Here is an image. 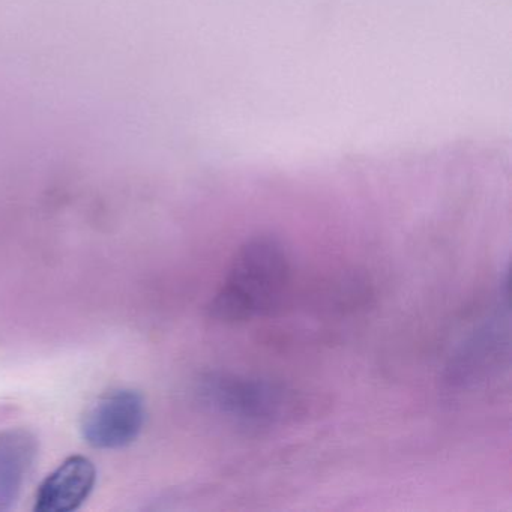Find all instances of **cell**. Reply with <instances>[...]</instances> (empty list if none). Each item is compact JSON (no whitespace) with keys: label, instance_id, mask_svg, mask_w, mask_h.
<instances>
[{"label":"cell","instance_id":"1","mask_svg":"<svg viewBox=\"0 0 512 512\" xmlns=\"http://www.w3.org/2000/svg\"><path fill=\"white\" fill-rule=\"evenodd\" d=\"M289 281L286 248L271 236H257L239 248L209 313L227 325L250 322L277 307Z\"/></svg>","mask_w":512,"mask_h":512},{"label":"cell","instance_id":"2","mask_svg":"<svg viewBox=\"0 0 512 512\" xmlns=\"http://www.w3.org/2000/svg\"><path fill=\"white\" fill-rule=\"evenodd\" d=\"M199 394L209 409L245 427L287 424L305 410L302 395L286 383L244 374H208L200 380Z\"/></svg>","mask_w":512,"mask_h":512},{"label":"cell","instance_id":"3","mask_svg":"<svg viewBox=\"0 0 512 512\" xmlns=\"http://www.w3.org/2000/svg\"><path fill=\"white\" fill-rule=\"evenodd\" d=\"M503 353H509L508 272L500 284L493 310L458 350L452 362V379L461 385L479 382L502 364Z\"/></svg>","mask_w":512,"mask_h":512},{"label":"cell","instance_id":"4","mask_svg":"<svg viewBox=\"0 0 512 512\" xmlns=\"http://www.w3.org/2000/svg\"><path fill=\"white\" fill-rule=\"evenodd\" d=\"M145 421L143 395L134 389H115L89 407L80 430L92 448L121 449L136 442Z\"/></svg>","mask_w":512,"mask_h":512},{"label":"cell","instance_id":"5","mask_svg":"<svg viewBox=\"0 0 512 512\" xmlns=\"http://www.w3.org/2000/svg\"><path fill=\"white\" fill-rule=\"evenodd\" d=\"M95 484L97 467L94 461L85 455H73L41 482L35 499V511H76L91 496Z\"/></svg>","mask_w":512,"mask_h":512},{"label":"cell","instance_id":"6","mask_svg":"<svg viewBox=\"0 0 512 512\" xmlns=\"http://www.w3.org/2000/svg\"><path fill=\"white\" fill-rule=\"evenodd\" d=\"M38 454L34 434L22 428L0 433V506L16 502Z\"/></svg>","mask_w":512,"mask_h":512}]
</instances>
